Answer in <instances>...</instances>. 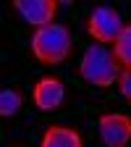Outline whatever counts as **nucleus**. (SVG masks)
<instances>
[{"label":"nucleus","instance_id":"7","mask_svg":"<svg viewBox=\"0 0 131 147\" xmlns=\"http://www.w3.org/2000/svg\"><path fill=\"white\" fill-rule=\"evenodd\" d=\"M42 147H81V134L68 126H50L42 137Z\"/></svg>","mask_w":131,"mask_h":147},{"label":"nucleus","instance_id":"3","mask_svg":"<svg viewBox=\"0 0 131 147\" xmlns=\"http://www.w3.org/2000/svg\"><path fill=\"white\" fill-rule=\"evenodd\" d=\"M123 21H121V13L110 5H100L92 11V16L87 18V32L95 37L97 42H116L121 32H123Z\"/></svg>","mask_w":131,"mask_h":147},{"label":"nucleus","instance_id":"4","mask_svg":"<svg viewBox=\"0 0 131 147\" xmlns=\"http://www.w3.org/2000/svg\"><path fill=\"white\" fill-rule=\"evenodd\" d=\"M97 126L107 147H126L131 139V118L126 113H105Z\"/></svg>","mask_w":131,"mask_h":147},{"label":"nucleus","instance_id":"6","mask_svg":"<svg viewBox=\"0 0 131 147\" xmlns=\"http://www.w3.org/2000/svg\"><path fill=\"white\" fill-rule=\"evenodd\" d=\"M66 97V87L55 76H42L34 84V105L40 110H55Z\"/></svg>","mask_w":131,"mask_h":147},{"label":"nucleus","instance_id":"9","mask_svg":"<svg viewBox=\"0 0 131 147\" xmlns=\"http://www.w3.org/2000/svg\"><path fill=\"white\" fill-rule=\"evenodd\" d=\"M18 108H21V95H18L16 89H3L0 92V116L3 118L16 116Z\"/></svg>","mask_w":131,"mask_h":147},{"label":"nucleus","instance_id":"1","mask_svg":"<svg viewBox=\"0 0 131 147\" xmlns=\"http://www.w3.org/2000/svg\"><path fill=\"white\" fill-rule=\"evenodd\" d=\"M121 71L123 68L116 61V55L107 47H102V45L87 47L84 55H81V63H79L81 79L89 82V84H95V87H113V84H118Z\"/></svg>","mask_w":131,"mask_h":147},{"label":"nucleus","instance_id":"2","mask_svg":"<svg viewBox=\"0 0 131 147\" xmlns=\"http://www.w3.org/2000/svg\"><path fill=\"white\" fill-rule=\"evenodd\" d=\"M32 53L37 55V61L42 63H60L68 58L71 53V34L63 24H50V26H40L32 34Z\"/></svg>","mask_w":131,"mask_h":147},{"label":"nucleus","instance_id":"10","mask_svg":"<svg viewBox=\"0 0 131 147\" xmlns=\"http://www.w3.org/2000/svg\"><path fill=\"white\" fill-rule=\"evenodd\" d=\"M118 89H121V95L131 102V68H123V71H121V76H118Z\"/></svg>","mask_w":131,"mask_h":147},{"label":"nucleus","instance_id":"8","mask_svg":"<svg viewBox=\"0 0 131 147\" xmlns=\"http://www.w3.org/2000/svg\"><path fill=\"white\" fill-rule=\"evenodd\" d=\"M113 55L123 68H131V24L123 26L121 37L113 42Z\"/></svg>","mask_w":131,"mask_h":147},{"label":"nucleus","instance_id":"5","mask_svg":"<svg viewBox=\"0 0 131 147\" xmlns=\"http://www.w3.org/2000/svg\"><path fill=\"white\" fill-rule=\"evenodd\" d=\"M13 5L37 29L40 26H50L55 13H58V0H13Z\"/></svg>","mask_w":131,"mask_h":147}]
</instances>
